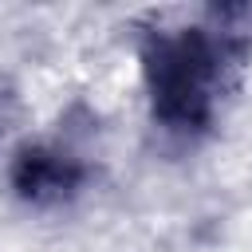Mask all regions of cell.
<instances>
[{
    "label": "cell",
    "instance_id": "obj_1",
    "mask_svg": "<svg viewBox=\"0 0 252 252\" xmlns=\"http://www.w3.org/2000/svg\"><path fill=\"white\" fill-rule=\"evenodd\" d=\"M213 51L201 35L165 39L154 59V102L169 122H201L209 110Z\"/></svg>",
    "mask_w": 252,
    "mask_h": 252
},
{
    "label": "cell",
    "instance_id": "obj_2",
    "mask_svg": "<svg viewBox=\"0 0 252 252\" xmlns=\"http://www.w3.org/2000/svg\"><path fill=\"white\" fill-rule=\"evenodd\" d=\"M16 181L24 193H43V189H55L67 181V169L59 161H51L47 154H24L20 158V169H16Z\"/></svg>",
    "mask_w": 252,
    "mask_h": 252
}]
</instances>
